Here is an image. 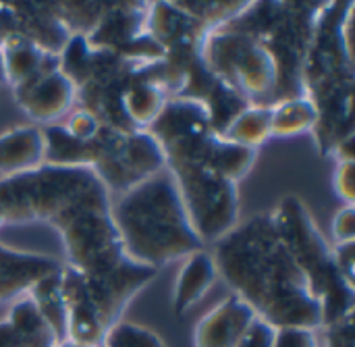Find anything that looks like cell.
<instances>
[{
	"label": "cell",
	"instance_id": "cell-1",
	"mask_svg": "<svg viewBox=\"0 0 355 347\" xmlns=\"http://www.w3.org/2000/svg\"><path fill=\"white\" fill-rule=\"evenodd\" d=\"M112 198L87 167L42 164L0 179V229L44 223L58 231L64 266L77 271L106 331L158 271L131 262L110 212Z\"/></svg>",
	"mask_w": 355,
	"mask_h": 347
},
{
	"label": "cell",
	"instance_id": "cell-2",
	"mask_svg": "<svg viewBox=\"0 0 355 347\" xmlns=\"http://www.w3.org/2000/svg\"><path fill=\"white\" fill-rule=\"evenodd\" d=\"M218 279L275 329L327 327L324 304L287 248L272 212L239 223L214 244Z\"/></svg>",
	"mask_w": 355,
	"mask_h": 347
},
{
	"label": "cell",
	"instance_id": "cell-3",
	"mask_svg": "<svg viewBox=\"0 0 355 347\" xmlns=\"http://www.w3.org/2000/svg\"><path fill=\"white\" fill-rule=\"evenodd\" d=\"M112 223L125 256L148 269H162L204 250L168 169L112 198Z\"/></svg>",
	"mask_w": 355,
	"mask_h": 347
},
{
	"label": "cell",
	"instance_id": "cell-4",
	"mask_svg": "<svg viewBox=\"0 0 355 347\" xmlns=\"http://www.w3.org/2000/svg\"><path fill=\"white\" fill-rule=\"evenodd\" d=\"M272 214L287 248L306 271L324 304L327 327L352 321L354 287L343 279L333 248L322 237L304 202L297 196H287Z\"/></svg>",
	"mask_w": 355,
	"mask_h": 347
},
{
	"label": "cell",
	"instance_id": "cell-5",
	"mask_svg": "<svg viewBox=\"0 0 355 347\" xmlns=\"http://www.w3.org/2000/svg\"><path fill=\"white\" fill-rule=\"evenodd\" d=\"M200 58L216 81L245 100L275 94L281 79L279 58L262 35L231 23L206 33Z\"/></svg>",
	"mask_w": 355,
	"mask_h": 347
},
{
	"label": "cell",
	"instance_id": "cell-6",
	"mask_svg": "<svg viewBox=\"0 0 355 347\" xmlns=\"http://www.w3.org/2000/svg\"><path fill=\"white\" fill-rule=\"evenodd\" d=\"M92 142L94 154L89 169L104 183L110 198L166 169L162 148L150 131L102 127Z\"/></svg>",
	"mask_w": 355,
	"mask_h": 347
},
{
	"label": "cell",
	"instance_id": "cell-7",
	"mask_svg": "<svg viewBox=\"0 0 355 347\" xmlns=\"http://www.w3.org/2000/svg\"><path fill=\"white\" fill-rule=\"evenodd\" d=\"M168 173L204 246L216 244L241 223L237 183L202 167H168Z\"/></svg>",
	"mask_w": 355,
	"mask_h": 347
},
{
	"label": "cell",
	"instance_id": "cell-8",
	"mask_svg": "<svg viewBox=\"0 0 355 347\" xmlns=\"http://www.w3.org/2000/svg\"><path fill=\"white\" fill-rule=\"evenodd\" d=\"M15 100L33 125H54L69 115L77 104V87L73 79L54 67L35 75L33 79L12 87Z\"/></svg>",
	"mask_w": 355,
	"mask_h": 347
},
{
	"label": "cell",
	"instance_id": "cell-9",
	"mask_svg": "<svg viewBox=\"0 0 355 347\" xmlns=\"http://www.w3.org/2000/svg\"><path fill=\"white\" fill-rule=\"evenodd\" d=\"M256 319V312L231 294L198 323L193 347H237Z\"/></svg>",
	"mask_w": 355,
	"mask_h": 347
},
{
	"label": "cell",
	"instance_id": "cell-10",
	"mask_svg": "<svg viewBox=\"0 0 355 347\" xmlns=\"http://www.w3.org/2000/svg\"><path fill=\"white\" fill-rule=\"evenodd\" d=\"M62 264L46 254L21 252L0 244V304L25 296L37 281L58 273Z\"/></svg>",
	"mask_w": 355,
	"mask_h": 347
},
{
	"label": "cell",
	"instance_id": "cell-11",
	"mask_svg": "<svg viewBox=\"0 0 355 347\" xmlns=\"http://www.w3.org/2000/svg\"><path fill=\"white\" fill-rule=\"evenodd\" d=\"M46 164V135L37 125H17L0 133V175L15 177Z\"/></svg>",
	"mask_w": 355,
	"mask_h": 347
},
{
	"label": "cell",
	"instance_id": "cell-12",
	"mask_svg": "<svg viewBox=\"0 0 355 347\" xmlns=\"http://www.w3.org/2000/svg\"><path fill=\"white\" fill-rule=\"evenodd\" d=\"M0 58L4 69V81L17 87L35 75L60 67V56H54L33 44L21 33H10L0 42Z\"/></svg>",
	"mask_w": 355,
	"mask_h": 347
},
{
	"label": "cell",
	"instance_id": "cell-13",
	"mask_svg": "<svg viewBox=\"0 0 355 347\" xmlns=\"http://www.w3.org/2000/svg\"><path fill=\"white\" fill-rule=\"evenodd\" d=\"M168 100L171 94L166 92L162 79L141 77V79H131L125 85L119 98V108L129 129L148 131L156 123Z\"/></svg>",
	"mask_w": 355,
	"mask_h": 347
},
{
	"label": "cell",
	"instance_id": "cell-14",
	"mask_svg": "<svg viewBox=\"0 0 355 347\" xmlns=\"http://www.w3.org/2000/svg\"><path fill=\"white\" fill-rule=\"evenodd\" d=\"M218 281V269L214 262L212 252L206 248L187 256L175 281L173 291V310L177 316H183L196 304L204 300V296L214 287Z\"/></svg>",
	"mask_w": 355,
	"mask_h": 347
},
{
	"label": "cell",
	"instance_id": "cell-15",
	"mask_svg": "<svg viewBox=\"0 0 355 347\" xmlns=\"http://www.w3.org/2000/svg\"><path fill=\"white\" fill-rule=\"evenodd\" d=\"M318 106L306 94L279 98L270 106V137H295L316 129Z\"/></svg>",
	"mask_w": 355,
	"mask_h": 347
},
{
	"label": "cell",
	"instance_id": "cell-16",
	"mask_svg": "<svg viewBox=\"0 0 355 347\" xmlns=\"http://www.w3.org/2000/svg\"><path fill=\"white\" fill-rule=\"evenodd\" d=\"M220 135L237 146L258 150L270 137V106L250 104L220 129Z\"/></svg>",
	"mask_w": 355,
	"mask_h": 347
},
{
	"label": "cell",
	"instance_id": "cell-17",
	"mask_svg": "<svg viewBox=\"0 0 355 347\" xmlns=\"http://www.w3.org/2000/svg\"><path fill=\"white\" fill-rule=\"evenodd\" d=\"M27 294L35 302L40 314L52 327L54 335L58 337V344L60 346L67 344L69 341V331H67V308H64L62 289H60V271L48 275L42 281H37Z\"/></svg>",
	"mask_w": 355,
	"mask_h": 347
},
{
	"label": "cell",
	"instance_id": "cell-18",
	"mask_svg": "<svg viewBox=\"0 0 355 347\" xmlns=\"http://www.w3.org/2000/svg\"><path fill=\"white\" fill-rule=\"evenodd\" d=\"M175 4L208 29H216L239 19L252 6V2H175Z\"/></svg>",
	"mask_w": 355,
	"mask_h": 347
},
{
	"label": "cell",
	"instance_id": "cell-19",
	"mask_svg": "<svg viewBox=\"0 0 355 347\" xmlns=\"http://www.w3.org/2000/svg\"><path fill=\"white\" fill-rule=\"evenodd\" d=\"M102 347H166L152 329L119 321L102 339Z\"/></svg>",
	"mask_w": 355,
	"mask_h": 347
},
{
	"label": "cell",
	"instance_id": "cell-20",
	"mask_svg": "<svg viewBox=\"0 0 355 347\" xmlns=\"http://www.w3.org/2000/svg\"><path fill=\"white\" fill-rule=\"evenodd\" d=\"M62 127H64L67 133H69L71 137H75L77 142H89V139H94V137L100 133V129H102L104 125L100 123V119H98L94 112H89L87 108L77 106V108H73V110L67 115V121H64Z\"/></svg>",
	"mask_w": 355,
	"mask_h": 347
},
{
	"label": "cell",
	"instance_id": "cell-21",
	"mask_svg": "<svg viewBox=\"0 0 355 347\" xmlns=\"http://www.w3.org/2000/svg\"><path fill=\"white\" fill-rule=\"evenodd\" d=\"M272 347H320V341L316 331L287 327V329H277Z\"/></svg>",
	"mask_w": 355,
	"mask_h": 347
},
{
	"label": "cell",
	"instance_id": "cell-22",
	"mask_svg": "<svg viewBox=\"0 0 355 347\" xmlns=\"http://www.w3.org/2000/svg\"><path fill=\"white\" fill-rule=\"evenodd\" d=\"M333 235L335 244H354L355 235V210L354 204H345L343 208L337 210L333 219Z\"/></svg>",
	"mask_w": 355,
	"mask_h": 347
},
{
	"label": "cell",
	"instance_id": "cell-23",
	"mask_svg": "<svg viewBox=\"0 0 355 347\" xmlns=\"http://www.w3.org/2000/svg\"><path fill=\"white\" fill-rule=\"evenodd\" d=\"M275 335H277L275 327H270L262 319H256L252 323V327L245 331V335L241 337V341L237 344V347H272Z\"/></svg>",
	"mask_w": 355,
	"mask_h": 347
},
{
	"label": "cell",
	"instance_id": "cell-24",
	"mask_svg": "<svg viewBox=\"0 0 355 347\" xmlns=\"http://www.w3.org/2000/svg\"><path fill=\"white\" fill-rule=\"evenodd\" d=\"M354 160L337 162V169H335V192L345 204H354Z\"/></svg>",
	"mask_w": 355,
	"mask_h": 347
},
{
	"label": "cell",
	"instance_id": "cell-25",
	"mask_svg": "<svg viewBox=\"0 0 355 347\" xmlns=\"http://www.w3.org/2000/svg\"><path fill=\"white\" fill-rule=\"evenodd\" d=\"M354 244H339L333 248V254H335V262L343 275V279L347 281V285L354 287Z\"/></svg>",
	"mask_w": 355,
	"mask_h": 347
},
{
	"label": "cell",
	"instance_id": "cell-26",
	"mask_svg": "<svg viewBox=\"0 0 355 347\" xmlns=\"http://www.w3.org/2000/svg\"><path fill=\"white\" fill-rule=\"evenodd\" d=\"M0 347H21V337L17 329L6 319L0 321Z\"/></svg>",
	"mask_w": 355,
	"mask_h": 347
},
{
	"label": "cell",
	"instance_id": "cell-27",
	"mask_svg": "<svg viewBox=\"0 0 355 347\" xmlns=\"http://www.w3.org/2000/svg\"><path fill=\"white\" fill-rule=\"evenodd\" d=\"M56 339H35V341H23L21 347H58Z\"/></svg>",
	"mask_w": 355,
	"mask_h": 347
}]
</instances>
